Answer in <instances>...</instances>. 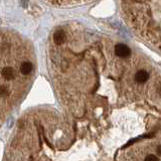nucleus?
<instances>
[{"label":"nucleus","mask_w":161,"mask_h":161,"mask_svg":"<svg viewBox=\"0 0 161 161\" xmlns=\"http://www.w3.org/2000/svg\"><path fill=\"white\" fill-rule=\"evenodd\" d=\"M124 17L137 37L160 51V0H121Z\"/></svg>","instance_id":"f257e3e1"},{"label":"nucleus","mask_w":161,"mask_h":161,"mask_svg":"<svg viewBox=\"0 0 161 161\" xmlns=\"http://www.w3.org/2000/svg\"><path fill=\"white\" fill-rule=\"evenodd\" d=\"M44 2L58 7H68V6H78L87 4V3L93 2L95 0H44Z\"/></svg>","instance_id":"f03ea898"},{"label":"nucleus","mask_w":161,"mask_h":161,"mask_svg":"<svg viewBox=\"0 0 161 161\" xmlns=\"http://www.w3.org/2000/svg\"><path fill=\"white\" fill-rule=\"evenodd\" d=\"M114 52L118 57L126 58L132 54V50L125 44H114Z\"/></svg>","instance_id":"7ed1b4c3"},{"label":"nucleus","mask_w":161,"mask_h":161,"mask_svg":"<svg viewBox=\"0 0 161 161\" xmlns=\"http://www.w3.org/2000/svg\"><path fill=\"white\" fill-rule=\"evenodd\" d=\"M65 38V33L62 27H58L57 30H54L52 34V44H61Z\"/></svg>","instance_id":"20e7f679"},{"label":"nucleus","mask_w":161,"mask_h":161,"mask_svg":"<svg viewBox=\"0 0 161 161\" xmlns=\"http://www.w3.org/2000/svg\"><path fill=\"white\" fill-rule=\"evenodd\" d=\"M144 161H159V158L157 156L153 155V154H149V155H147L145 157Z\"/></svg>","instance_id":"39448f33"},{"label":"nucleus","mask_w":161,"mask_h":161,"mask_svg":"<svg viewBox=\"0 0 161 161\" xmlns=\"http://www.w3.org/2000/svg\"><path fill=\"white\" fill-rule=\"evenodd\" d=\"M156 151H157V154H158V155H161V146H160V145L157 146Z\"/></svg>","instance_id":"423d86ee"}]
</instances>
